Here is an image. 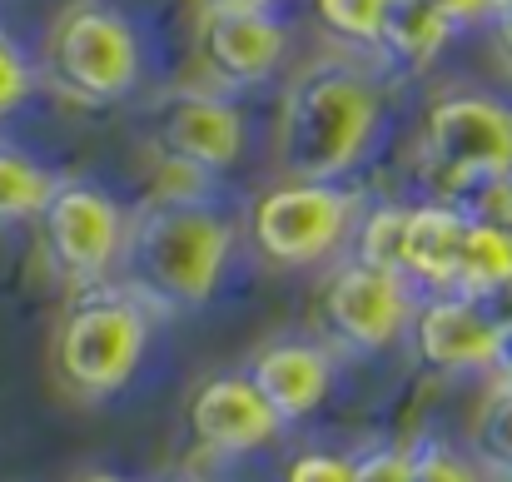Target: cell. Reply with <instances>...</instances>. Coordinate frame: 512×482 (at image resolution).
I'll list each match as a JSON object with an SVG mask.
<instances>
[{"label": "cell", "instance_id": "6da1fadb", "mask_svg": "<svg viewBox=\"0 0 512 482\" xmlns=\"http://www.w3.org/2000/svg\"><path fill=\"white\" fill-rule=\"evenodd\" d=\"M373 130H378V90L343 65H314L284 95L279 160L294 179L334 184L358 164Z\"/></svg>", "mask_w": 512, "mask_h": 482}, {"label": "cell", "instance_id": "7a4b0ae2", "mask_svg": "<svg viewBox=\"0 0 512 482\" xmlns=\"http://www.w3.org/2000/svg\"><path fill=\"white\" fill-rule=\"evenodd\" d=\"M125 249L135 284L150 299L170 309H199L229 269L234 229L194 199H160L130 224Z\"/></svg>", "mask_w": 512, "mask_h": 482}, {"label": "cell", "instance_id": "3957f363", "mask_svg": "<svg viewBox=\"0 0 512 482\" xmlns=\"http://www.w3.org/2000/svg\"><path fill=\"white\" fill-rule=\"evenodd\" d=\"M45 65L65 95L90 100V105H110V100L130 95L140 80L135 25L110 5L80 0L55 20L50 45H45Z\"/></svg>", "mask_w": 512, "mask_h": 482}, {"label": "cell", "instance_id": "277c9868", "mask_svg": "<svg viewBox=\"0 0 512 482\" xmlns=\"http://www.w3.org/2000/svg\"><path fill=\"white\" fill-rule=\"evenodd\" d=\"M150 343V323L145 309L125 294H85L55 338V368L75 393L105 398L115 388H125L145 358Z\"/></svg>", "mask_w": 512, "mask_h": 482}, {"label": "cell", "instance_id": "5b68a950", "mask_svg": "<svg viewBox=\"0 0 512 482\" xmlns=\"http://www.w3.org/2000/svg\"><path fill=\"white\" fill-rule=\"evenodd\" d=\"M40 234H45L50 264L65 279L95 284L115 269V259L125 249V214L105 189H95L85 179H65V184H55V194L40 214Z\"/></svg>", "mask_w": 512, "mask_h": 482}, {"label": "cell", "instance_id": "8992f818", "mask_svg": "<svg viewBox=\"0 0 512 482\" xmlns=\"http://www.w3.org/2000/svg\"><path fill=\"white\" fill-rule=\"evenodd\" d=\"M423 155L448 184L512 174V105L493 95H443L423 120Z\"/></svg>", "mask_w": 512, "mask_h": 482}, {"label": "cell", "instance_id": "52a82bcc", "mask_svg": "<svg viewBox=\"0 0 512 482\" xmlns=\"http://www.w3.org/2000/svg\"><path fill=\"white\" fill-rule=\"evenodd\" d=\"M353 224V199L334 184H279L254 204V244L274 264H319Z\"/></svg>", "mask_w": 512, "mask_h": 482}, {"label": "cell", "instance_id": "ba28073f", "mask_svg": "<svg viewBox=\"0 0 512 482\" xmlns=\"http://www.w3.org/2000/svg\"><path fill=\"white\" fill-rule=\"evenodd\" d=\"M503 323L508 319L493 299H473V294L448 289L418 309L413 343H418V358L438 373H493Z\"/></svg>", "mask_w": 512, "mask_h": 482}, {"label": "cell", "instance_id": "9c48e42d", "mask_svg": "<svg viewBox=\"0 0 512 482\" xmlns=\"http://www.w3.org/2000/svg\"><path fill=\"white\" fill-rule=\"evenodd\" d=\"M413 314L408 284L398 274H378L368 264H348L324 289V319L329 333L353 353H378L388 348Z\"/></svg>", "mask_w": 512, "mask_h": 482}, {"label": "cell", "instance_id": "30bf717a", "mask_svg": "<svg viewBox=\"0 0 512 482\" xmlns=\"http://www.w3.org/2000/svg\"><path fill=\"white\" fill-rule=\"evenodd\" d=\"M155 140L174 164H184L194 174H219V169L239 164L249 130H244V115L229 100L204 95V90H184V95L165 100Z\"/></svg>", "mask_w": 512, "mask_h": 482}, {"label": "cell", "instance_id": "8fae6325", "mask_svg": "<svg viewBox=\"0 0 512 482\" xmlns=\"http://www.w3.org/2000/svg\"><path fill=\"white\" fill-rule=\"evenodd\" d=\"M279 428H284L279 413L269 408V398L254 388L249 373L209 378V383L189 398V433H194L209 453H224V458L254 453V448L274 443Z\"/></svg>", "mask_w": 512, "mask_h": 482}, {"label": "cell", "instance_id": "7c38bea8", "mask_svg": "<svg viewBox=\"0 0 512 482\" xmlns=\"http://www.w3.org/2000/svg\"><path fill=\"white\" fill-rule=\"evenodd\" d=\"M199 55L229 85H259L284 60V25L269 10H204Z\"/></svg>", "mask_w": 512, "mask_h": 482}, {"label": "cell", "instance_id": "4fadbf2b", "mask_svg": "<svg viewBox=\"0 0 512 482\" xmlns=\"http://www.w3.org/2000/svg\"><path fill=\"white\" fill-rule=\"evenodd\" d=\"M249 378L269 398L279 423H299V418H309L324 403V393L334 383V363L314 343H274V348H264L254 358Z\"/></svg>", "mask_w": 512, "mask_h": 482}, {"label": "cell", "instance_id": "5bb4252c", "mask_svg": "<svg viewBox=\"0 0 512 482\" xmlns=\"http://www.w3.org/2000/svg\"><path fill=\"white\" fill-rule=\"evenodd\" d=\"M468 214L458 204H418L408 209V274L448 294L458 284V254H463Z\"/></svg>", "mask_w": 512, "mask_h": 482}, {"label": "cell", "instance_id": "9a60e30c", "mask_svg": "<svg viewBox=\"0 0 512 482\" xmlns=\"http://www.w3.org/2000/svg\"><path fill=\"white\" fill-rule=\"evenodd\" d=\"M458 25L448 20V15H438L428 0H388V10H383V25H378V55L393 65V70H428L438 55H443V45H448V35H453Z\"/></svg>", "mask_w": 512, "mask_h": 482}, {"label": "cell", "instance_id": "2e32d148", "mask_svg": "<svg viewBox=\"0 0 512 482\" xmlns=\"http://www.w3.org/2000/svg\"><path fill=\"white\" fill-rule=\"evenodd\" d=\"M458 294L473 299H508L512 294V229L508 224H488V219H468L463 234V254H458Z\"/></svg>", "mask_w": 512, "mask_h": 482}, {"label": "cell", "instance_id": "e0dca14e", "mask_svg": "<svg viewBox=\"0 0 512 482\" xmlns=\"http://www.w3.org/2000/svg\"><path fill=\"white\" fill-rule=\"evenodd\" d=\"M55 174L45 164H35L20 150H0V224H25L40 219L50 194H55Z\"/></svg>", "mask_w": 512, "mask_h": 482}, {"label": "cell", "instance_id": "ac0fdd59", "mask_svg": "<svg viewBox=\"0 0 512 482\" xmlns=\"http://www.w3.org/2000/svg\"><path fill=\"white\" fill-rule=\"evenodd\" d=\"M358 264L378 274L408 279V209L403 204H378L363 229H358Z\"/></svg>", "mask_w": 512, "mask_h": 482}, {"label": "cell", "instance_id": "d6986e66", "mask_svg": "<svg viewBox=\"0 0 512 482\" xmlns=\"http://www.w3.org/2000/svg\"><path fill=\"white\" fill-rule=\"evenodd\" d=\"M478 453L488 468L512 478V383H493L478 413Z\"/></svg>", "mask_w": 512, "mask_h": 482}, {"label": "cell", "instance_id": "ffe728a7", "mask_svg": "<svg viewBox=\"0 0 512 482\" xmlns=\"http://www.w3.org/2000/svg\"><path fill=\"white\" fill-rule=\"evenodd\" d=\"M468 219H488V224H508L512 229V174H478V179H458L453 199Z\"/></svg>", "mask_w": 512, "mask_h": 482}, {"label": "cell", "instance_id": "44dd1931", "mask_svg": "<svg viewBox=\"0 0 512 482\" xmlns=\"http://www.w3.org/2000/svg\"><path fill=\"white\" fill-rule=\"evenodd\" d=\"M324 30H334L339 40L353 45H373L378 40V25H383V10L388 0H314Z\"/></svg>", "mask_w": 512, "mask_h": 482}, {"label": "cell", "instance_id": "7402d4cb", "mask_svg": "<svg viewBox=\"0 0 512 482\" xmlns=\"http://www.w3.org/2000/svg\"><path fill=\"white\" fill-rule=\"evenodd\" d=\"M408 453H413V482H483V473L468 458H458L453 448H443L433 438H423Z\"/></svg>", "mask_w": 512, "mask_h": 482}, {"label": "cell", "instance_id": "603a6c76", "mask_svg": "<svg viewBox=\"0 0 512 482\" xmlns=\"http://www.w3.org/2000/svg\"><path fill=\"white\" fill-rule=\"evenodd\" d=\"M30 60L20 55V45L0 30V115H10L25 95H30Z\"/></svg>", "mask_w": 512, "mask_h": 482}, {"label": "cell", "instance_id": "cb8c5ba5", "mask_svg": "<svg viewBox=\"0 0 512 482\" xmlns=\"http://www.w3.org/2000/svg\"><path fill=\"white\" fill-rule=\"evenodd\" d=\"M353 482H413V453L408 448H373L353 458Z\"/></svg>", "mask_w": 512, "mask_h": 482}, {"label": "cell", "instance_id": "d4e9b609", "mask_svg": "<svg viewBox=\"0 0 512 482\" xmlns=\"http://www.w3.org/2000/svg\"><path fill=\"white\" fill-rule=\"evenodd\" d=\"M353 458H343V453H299L294 463H289V473L284 482H353Z\"/></svg>", "mask_w": 512, "mask_h": 482}, {"label": "cell", "instance_id": "484cf974", "mask_svg": "<svg viewBox=\"0 0 512 482\" xmlns=\"http://www.w3.org/2000/svg\"><path fill=\"white\" fill-rule=\"evenodd\" d=\"M438 15H448L453 25H473L483 15H493V0H428Z\"/></svg>", "mask_w": 512, "mask_h": 482}, {"label": "cell", "instance_id": "4316f807", "mask_svg": "<svg viewBox=\"0 0 512 482\" xmlns=\"http://www.w3.org/2000/svg\"><path fill=\"white\" fill-rule=\"evenodd\" d=\"M503 343H498V363H493V383H512V314H503Z\"/></svg>", "mask_w": 512, "mask_h": 482}, {"label": "cell", "instance_id": "83f0119b", "mask_svg": "<svg viewBox=\"0 0 512 482\" xmlns=\"http://www.w3.org/2000/svg\"><path fill=\"white\" fill-rule=\"evenodd\" d=\"M204 10H269V0H204Z\"/></svg>", "mask_w": 512, "mask_h": 482}, {"label": "cell", "instance_id": "f1b7e54d", "mask_svg": "<svg viewBox=\"0 0 512 482\" xmlns=\"http://www.w3.org/2000/svg\"><path fill=\"white\" fill-rule=\"evenodd\" d=\"M165 482H214L209 473H174V478H165Z\"/></svg>", "mask_w": 512, "mask_h": 482}, {"label": "cell", "instance_id": "f546056e", "mask_svg": "<svg viewBox=\"0 0 512 482\" xmlns=\"http://www.w3.org/2000/svg\"><path fill=\"white\" fill-rule=\"evenodd\" d=\"M85 482H125V478H115V473H95V478H85Z\"/></svg>", "mask_w": 512, "mask_h": 482}, {"label": "cell", "instance_id": "4dcf8cb0", "mask_svg": "<svg viewBox=\"0 0 512 482\" xmlns=\"http://www.w3.org/2000/svg\"><path fill=\"white\" fill-rule=\"evenodd\" d=\"M503 10H512V0H493V15H503Z\"/></svg>", "mask_w": 512, "mask_h": 482}, {"label": "cell", "instance_id": "1f68e13d", "mask_svg": "<svg viewBox=\"0 0 512 482\" xmlns=\"http://www.w3.org/2000/svg\"><path fill=\"white\" fill-rule=\"evenodd\" d=\"M498 309H503V314H512V294H508V299H498Z\"/></svg>", "mask_w": 512, "mask_h": 482}]
</instances>
